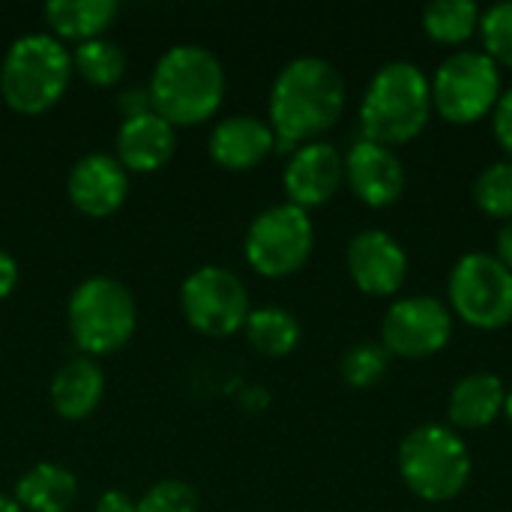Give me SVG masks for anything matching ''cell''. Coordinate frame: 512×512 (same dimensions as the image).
I'll return each instance as SVG.
<instances>
[{
	"mask_svg": "<svg viewBox=\"0 0 512 512\" xmlns=\"http://www.w3.org/2000/svg\"><path fill=\"white\" fill-rule=\"evenodd\" d=\"M345 96V78L330 60L312 54L288 60L270 87L267 105L276 150H297L309 141H321L342 117Z\"/></svg>",
	"mask_w": 512,
	"mask_h": 512,
	"instance_id": "1",
	"label": "cell"
},
{
	"mask_svg": "<svg viewBox=\"0 0 512 512\" xmlns=\"http://www.w3.org/2000/svg\"><path fill=\"white\" fill-rule=\"evenodd\" d=\"M225 84L219 57L204 45L183 42L156 60L147 93L153 111L177 129L210 120L225 99Z\"/></svg>",
	"mask_w": 512,
	"mask_h": 512,
	"instance_id": "2",
	"label": "cell"
},
{
	"mask_svg": "<svg viewBox=\"0 0 512 512\" xmlns=\"http://www.w3.org/2000/svg\"><path fill=\"white\" fill-rule=\"evenodd\" d=\"M432 87L426 72L411 60L384 63L360 102L363 138L384 147L414 141L432 117Z\"/></svg>",
	"mask_w": 512,
	"mask_h": 512,
	"instance_id": "3",
	"label": "cell"
},
{
	"mask_svg": "<svg viewBox=\"0 0 512 512\" xmlns=\"http://www.w3.org/2000/svg\"><path fill=\"white\" fill-rule=\"evenodd\" d=\"M399 477L426 504H447L459 498L471 480V453L462 435L444 423H423L411 429L396 453Z\"/></svg>",
	"mask_w": 512,
	"mask_h": 512,
	"instance_id": "4",
	"label": "cell"
},
{
	"mask_svg": "<svg viewBox=\"0 0 512 512\" xmlns=\"http://www.w3.org/2000/svg\"><path fill=\"white\" fill-rule=\"evenodd\" d=\"M72 78V51L54 33L18 36L0 63V93L21 114H42L60 102Z\"/></svg>",
	"mask_w": 512,
	"mask_h": 512,
	"instance_id": "5",
	"label": "cell"
},
{
	"mask_svg": "<svg viewBox=\"0 0 512 512\" xmlns=\"http://www.w3.org/2000/svg\"><path fill=\"white\" fill-rule=\"evenodd\" d=\"M69 336L84 357H105L120 351L135 327L138 306L132 291L114 276H87L69 297Z\"/></svg>",
	"mask_w": 512,
	"mask_h": 512,
	"instance_id": "6",
	"label": "cell"
},
{
	"mask_svg": "<svg viewBox=\"0 0 512 512\" xmlns=\"http://www.w3.org/2000/svg\"><path fill=\"white\" fill-rule=\"evenodd\" d=\"M432 108L453 126H468L492 114L504 87L501 66L474 48L453 51L429 78Z\"/></svg>",
	"mask_w": 512,
	"mask_h": 512,
	"instance_id": "7",
	"label": "cell"
},
{
	"mask_svg": "<svg viewBox=\"0 0 512 512\" xmlns=\"http://www.w3.org/2000/svg\"><path fill=\"white\" fill-rule=\"evenodd\" d=\"M312 246H315V225L309 219V210L291 201L261 210L249 222L243 240L246 261L252 264L255 273L267 279H282L297 273L309 261Z\"/></svg>",
	"mask_w": 512,
	"mask_h": 512,
	"instance_id": "8",
	"label": "cell"
},
{
	"mask_svg": "<svg viewBox=\"0 0 512 512\" xmlns=\"http://www.w3.org/2000/svg\"><path fill=\"white\" fill-rule=\"evenodd\" d=\"M450 312L477 330H501L512 321V270L492 252H468L447 285Z\"/></svg>",
	"mask_w": 512,
	"mask_h": 512,
	"instance_id": "9",
	"label": "cell"
},
{
	"mask_svg": "<svg viewBox=\"0 0 512 512\" xmlns=\"http://www.w3.org/2000/svg\"><path fill=\"white\" fill-rule=\"evenodd\" d=\"M180 309L192 330L225 339L243 330L252 303L243 279L219 264H204L192 270L180 285Z\"/></svg>",
	"mask_w": 512,
	"mask_h": 512,
	"instance_id": "10",
	"label": "cell"
},
{
	"mask_svg": "<svg viewBox=\"0 0 512 512\" xmlns=\"http://www.w3.org/2000/svg\"><path fill=\"white\" fill-rule=\"evenodd\" d=\"M453 312L438 297H402L381 321V345L399 360H426L447 348Z\"/></svg>",
	"mask_w": 512,
	"mask_h": 512,
	"instance_id": "11",
	"label": "cell"
},
{
	"mask_svg": "<svg viewBox=\"0 0 512 512\" xmlns=\"http://www.w3.org/2000/svg\"><path fill=\"white\" fill-rule=\"evenodd\" d=\"M351 282L372 297H393L408 279V255L399 240L381 228H366L345 249Z\"/></svg>",
	"mask_w": 512,
	"mask_h": 512,
	"instance_id": "12",
	"label": "cell"
},
{
	"mask_svg": "<svg viewBox=\"0 0 512 512\" xmlns=\"http://www.w3.org/2000/svg\"><path fill=\"white\" fill-rule=\"evenodd\" d=\"M288 201L309 210L327 204L345 183V156L327 141H309L291 150L282 174Z\"/></svg>",
	"mask_w": 512,
	"mask_h": 512,
	"instance_id": "13",
	"label": "cell"
},
{
	"mask_svg": "<svg viewBox=\"0 0 512 512\" xmlns=\"http://www.w3.org/2000/svg\"><path fill=\"white\" fill-rule=\"evenodd\" d=\"M345 183L369 207H390L405 192V165L393 147L360 138L345 156Z\"/></svg>",
	"mask_w": 512,
	"mask_h": 512,
	"instance_id": "14",
	"label": "cell"
},
{
	"mask_svg": "<svg viewBox=\"0 0 512 512\" xmlns=\"http://www.w3.org/2000/svg\"><path fill=\"white\" fill-rule=\"evenodd\" d=\"M66 192L75 210L93 219H105L123 207L129 192V171L114 153H87L72 165Z\"/></svg>",
	"mask_w": 512,
	"mask_h": 512,
	"instance_id": "15",
	"label": "cell"
},
{
	"mask_svg": "<svg viewBox=\"0 0 512 512\" xmlns=\"http://www.w3.org/2000/svg\"><path fill=\"white\" fill-rule=\"evenodd\" d=\"M210 156L228 171H249L276 150V135L267 120L255 114H231L210 132Z\"/></svg>",
	"mask_w": 512,
	"mask_h": 512,
	"instance_id": "16",
	"label": "cell"
},
{
	"mask_svg": "<svg viewBox=\"0 0 512 512\" xmlns=\"http://www.w3.org/2000/svg\"><path fill=\"white\" fill-rule=\"evenodd\" d=\"M117 159L126 171H159L177 150V129L156 111L126 117L117 129Z\"/></svg>",
	"mask_w": 512,
	"mask_h": 512,
	"instance_id": "17",
	"label": "cell"
},
{
	"mask_svg": "<svg viewBox=\"0 0 512 512\" xmlns=\"http://www.w3.org/2000/svg\"><path fill=\"white\" fill-rule=\"evenodd\" d=\"M102 393H105V372L93 357L84 354L66 360L48 384L51 405L63 420L90 417L99 408Z\"/></svg>",
	"mask_w": 512,
	"mask_h": 512,
	"instance_id": "18",
	"label": "cell"
},
{
	"mask_svg": "<svg viewBox=\"0 0 512 512\" xmlns=\"http://www.w3.org/2000/svg\"><path fill=\"white\" fill-rule=\"evenodd\" d=\"M507 405V387L498 375L492 372H474L465 375L447 402V417H450V429L459 432H474V429H486L492 426Z\"/></svg>",
	"mask_w": 512,
	"mask_h": 512,
	"instance_id": "19",
	"label": "cell"
},
{
	"mask_svg": "<svg viewBox=\"0 0 512 512\" xmlns=\"http://www.w3.org/2000/svg\"><path fill=\"white\" fill-rule=\"evenodd\" d=\"M78 498V480L57 462H39L15 483V504L30 512H69Z\"/></svg>",
	"mask_w": 512,
	"mask_h": 512,
	"instance_id": "20",
	"label": "cell"
},
{
	"mask_svg": "<svg viewBox=\"0 0 512 512\" xmlns=\"http://www.w3.org/2000/svg\"><path fill=\"white\" fill-rule=\"evenodd\" d=\"M117 12H120L117 0H51L42 9L48 27L60 42L63 39L87 42L102 36L117 18Z\"/></svg>",
	"mask_w": 512,
	"mask_h": 512,
	"instance_id": "21",
	"label": "cell"
},
{
	"mask_svg": "<svg viewBox=\"0 0 512 512\" xmlns=\"http://www.w3.org/2000/svg\"><path fill=\"white\" fill-rule=\"evenodd\" d=\"M243 333L249 345L264 357H288L300 345V336H303L297 315L282 306L252 309L243 324Z\"/></svg>",
	"mask_w": 512,
	"mask_h": 512,
	"instance_id": "22",
	"label": "cell"
},
{
	"mask_svg": "<svg viewBox=\"0 0 512 512\" xmlns=\"http://www.w3.org/2000/svg\"><path fill=\"white\" fill-rule=\"evenodd\" d=\"M480 15L471 0H435L423 9V30L441 45H465L480 30Z\"/></svg>",
	"mask_w": 512,
	"mask_h": 512,
	"instance_id": "23",
	"label": "cell"
},
{
	"mask_svg": "<svg viewBox=\"0 0 512 512\" xmlns=\"http://www.w3.org/2000/svg\"><path fill=\"white\" fill-rule=\"evenodd\" d=\"M72 69L96 87H111L126 72V54L117 42L96 36L72 48Z\"/></svg>",
	"mask_w": 512,
	"mask_h": 512,
	"instance_id": "24",
	"label": "cell"
},
{
	"mask_svg": "<svg viewBox=\"0 0 512 512\" xmlns=\"http://www.w3.org/2000/svg\"><path fill=\"white\" fill-rule=\"evenodd\" d=\"M474 201L477 207L492 219H512V159L495 162L480 171L474 183Z\"/></svg>",
	"mask_w": 512,
	"mask_h": 512,
	"instance_id": "25",
	"label": "cell"
},
{
	"mask_svg": "<svg viewBox=\"0 0 512 512\" xmlns=\"http://www.w3.org/2000/svg\"><path fill=\"white\" fill-rule=\"evenodd\" d=\"M390 351L375 342H360L342 357V378L354 390H369L381 384L390 372Z\"/></svg>",
	"mask_w": 512,
	"mask_h": 512,
	"instance_id": "26",
	"label": "cell"
},
{
	"mask_svg": "<svg viewBox=\"0 0 512 512\" xmlns=\"http://www.w3.org/2000/svg\"><path fill=\"white\" fill-rule=\"evenodd\" d=\"M477 33L483 39V54H489L498 66L512 69V0L483 9Z\"/></svg>",
	"mask_w": 512,
	"mask_h": 512,
	"instance_id": "27",
	"label": "cell"
},
{
	"mask_svg": "<svg viewBox=\"0 0 512 512\" xmlns=\"http://www.w3.org/2000/svg\"><path fill=\"white\" fill-rule=\"evenodd\" d=\"M135 512H198V492L183 480H159L135 501Z\"/></svg>",
	"mask_w": 512,
	"mask_h": 512,
	"instance_id": "28",
	"label": "cell"
},
{
	"mask_svg": "<svg viewBox=\"0 0 512 512\" xmlns=\"http://www.w3.org/2000/svg\"><path fill=\"white\" fill-rule=\"evenodd\" d=\"M492 132L501 144V150L512 159V87H507L498 99V105L492 108Z\"/></svg>",
	"mask_w": 512,
	"mask_h": 512,
	"instance_id": "29",
	"label": "cell"
},
{
	"mask_svg": "<svg viewBox=\"0 0 512 512\" xmlns=\"http://www.w3.org/2000/svg\"><path fill=\"white\" fill-rule=\"evenodd\" d=\"M96 512H135V498H129L120 489H108V492L99 495Z\"/></svg>",
	"mask_w": 512,
	"mask_h": 512,
	"instance_id": "30",
	"label": "cell"
},
{
	"mask_svg": "<svg viewBox=\"0 0 512 512\" xmlns=\"http://www.w3.org/2000/svg\"><path fill=\"white\" fill-rule=\"evenodd\" d=\"M18 285V264L9 252L0 249V300H6Z\"/></svg>",
	"mask_w": 512,
	"mask_h": 512,
	"instance_id": "31",
	"label": "cell"
},
{
	"mask_svg": "<svg viewBox=\"0 0 512 512\" xmlns=\"http://www.w3.org/2000/svg\"><path fill=\"white\" fill-rule=\"evenodd\" d=\"M495 258H498L504 267H510L512 270V219L510 222H504V225H501V231H498V240H495Z\"/></svg>",
	"mask_w": 512,
	"mask_h": 512,
	"instance_id": "32",
	"label": "cell"
},
{
	"mask_svg": "<svg viewBox=\"0 0 512 512\" xmlns=\"http://www.w3.org/2000/svg\"><path fill=\"white\" fill-rule=\"evenodd\" d=\"M0 512H21V507L15 504V498H6V495H0Z\"/></svg>",
	"mask_w": 512,
	"mask_h": 512,
	"instance_id": "33",
	"label": "cell"
},
{
	"mask_svg": "<svg viewBox=\"0 0 512 512\" xmlns=\"http://www.w3.org/2000/svg\"><path fill=\"white\" fill-rule=\"evenodd\" d=\"M504 417L510 420V426H512V390H507V405H504Z\"/></svg>",
	"mask_w": 512,
	"mask_h": 512,
	"instance_id": "34",
	"label": "cell"
}]
</instances>
